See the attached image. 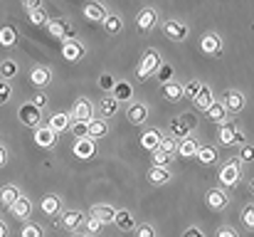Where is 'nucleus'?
I'll return each mask as SVG.
<instances>
[{"label": "nucleus", "instance_id": "f704fd0d", "mask_svg": "<svg viewBox=\"0 0 254 237\" xmlns=\"http://www.w3.org/2000/svg\"><path fill=\"white\" fill-rule=\"evenodd\" d=\"M104 30H106L109 35H116V32L121 30V17H119V15H106V17H104Z\"/></svg>", "mask_w": 254, "mask_h": 237}, {"label": "nucleus", "instance_id": "4c0bfd02", "mask_svg": "<svg viewBox=\"0 0 254 237\" xmlns=\"http://www.w3.org/2000/svg\"><path fill=\"white\" fill-rule=\"evenodd\" d=\"M15 75H17V65H15L12 60H2V62H0V77L12 79Z\"/></svg>", "mask_w": 254, "mask_h": 237}, {"label": "nucleus", "instance_id": "864d4df0", "mask_svg": "<svg viewBox=\"0 0 254 237\" xmlns=\"http://www.w3.org/2000/svg\"><path fill=\"white\" fill-rule=\"evenodd\" d=\"M217 237H237V233H235L232 228H220V230H217Z\"/></svg>", "mask_w": 254, "mask_h": 237}, {"label": "nucleus", "instance_id": "0eeeda50", "mask_svg": "<svg viewBox=\"0 0 254 237\" xmlns=\"http://www.w3.org/2000/svg\"><path fill=\"white\" fill-rule=\"evenodd\" d=\"M222 106H225V111H230V114H240V111L245 109V96H242L240 91L230 89V91H225V101H222Z\"/></svg>", "mask_w": 254, "mask_h": 237}, {"label": "nucleus", "instance_id": "2eb2a0df", "mask_svg": "<svg viewBox=\"0 0 254 237\" xmlns=\"http://www.w3.org/2000/svg\"><path fill=\"white\" fill-rule=\"evenodd\" d=\"M35 141H37V146H42V149H52V146L57 144V134H55L50 126H45V129H37V131H35Z\"/></svg>", "mask_w": 254, "mask_h": 237}, {"label": "nucleus", "instance_id": "a211bd4d", "mask_svg": "<svg viewBox=\"0 0 254 237\" xmlns=\"http://www.w3.org/2000/svg\"><path fill=\"white\" fill-rule=\"evenodd\" d=\"M114 215H116V210H114L111 205H94V208H91V218H96L101 225L114 223Z\"/></svg>", "mask_w": 254, "mask_h": 237}, {"label": "nucleus", "instance_id": "f257e3e1", "mask_svg": "<svg viewBox=\"0 0 254 237\" xmlns=\"http://www.w3.org/2000/svg\"><path fill=\"white\" fill-rule=\"evenodd\" d=\"M158 67H161V55H158L156 50H148V52L141 57L138 67H136V79H148L151 75H156Z\"/></svg>", "mask_w": 254, "mask_h": 237}, {"label": "nucleus", "instance_id": "603ef678", "mask_svg": "<svg viewBox=\"0 0 254 237\" xmlns=\"http://www.w3.org/2000/svg\"><path fill=\"white\" fill-rule=\"evenodd\" d=\"M30 104H32V106H35V109H42V106H45V104H47V96H45V94H35V96H32V101H30Z\"/></svg>", "mask_w": 254, "mask_h": 237}, {"label": "nucleus", "instance_id": "7ed1b4c3", "mask_svg": "<svg viewBox=\"0 0 254 237\" xmlns=\"http://www.w3.org/2000/svg\"><path fill=\"white\" fill-rule=\"evenodd\" d=\"M217 139H220L225 146H245V136H242V134L237 131V126H235V124H230V121L220 124Z\"/></svg>", "mask_w": 254, "mask_h": 237}, {"label": "nucleus", "instance_id": "473e14b6", "mask_svg": "<svg viewBox=\"0 0 254 237\" xmlns=\"http://www.w3.org/2000/svg\"><path fill=\"white\" fill-rule=\"evenodd\" d=\"M42 213L45 215H57L60 213V198L57 195H45L42 198Z\"/></svg>", "mask_w": 254, "mask_h": 237}, {"label": "nucleus", "instance_id": "9b49d317", "mask_svg": "<svg viewBox=\"0 0 254 237\" xmlns=\"http://www.w3.org/2000/svg\"><path fill=\"white\" fill-rule=\"evenodd\" d=\"M212 101H215V99H212V89L202 84V86H200V91H197V94H195V99H192L195 109H197V111H207V109L212 106Z\"/></svg>", "mask_w": 254, "mask_h": 237}, {"label": "nucleus", "instance_id": "6e6d98bb", "mask_svg": "<svg viewBox=\"0 0 254 237\" xmlns=\"http://www.w3.org/2000/svg\"><path fill=\"white\" fill-rule=\"evenodd\" d=\"M240 158H242V160H252V146H242Z\"/></svg>", "mask_w": 254, "mask_h": 237}, {"label": "nucleus", "instance_id": "49530a36", "mask_svg": "<svg viewBox=\"0 0 254 237\" xmlns=\"http://www.w3.org/2000/svg\"><path fill=\"white\" fill-rule=\"evenodd\" d=\"M158 149L161 151H166V154H175V139H170V136H166V139H161V144H158Z\"/></svg>", "mask_w": 254, "mask_h": 237}, {"label": "nucleus", "instance_id": "ea45409f", "mask_svg": "<svg viewBox=\"0 0 254 237\" xmlns=\"http://www.w3.org/2000/svg\"><path fill=\"white\" fill-rule=\"evenodd\" d=\"M27 15H30V22H32V25H37V27H40V25H47V12H45L42 7H35V10H30Z\"/></svg>", "mask_w": 254, "mask_h": 237}, {"label": "nucleus", "instance_id": "79ce46f5", "mask_svg": "<svg viewBox=\"0 0 254 237\" xmlns=\"http://www.w3.org/2000/svg\"><path fill=\"white\" fill-rule=\"evenodd\" d=\"M242 223H245V228H247V230H252L254 228V205L252 203L242 210Z\"/></svg>", "mask_w": 254, "mask_h": 237}, {"label": "nucleus", "instance_id": "09e8293b", "mask_svg": "<svg viewBox=\"0 0 254 237\" xmlns=\"http://www.w3.org/2000/svg\"><path fill=\"white\" fill-rule=\"evenodd\" d=\"M22 237H42V230H40L37 225H32V223H30V225H25V228H22Z\"/></svg>", "mask_w": 254, "mask_h": 237}, {"label": "nucleus", "instance_id": "f3484780", "mask_svg": "<svg viewBox=\"0 0 254 237\" xmlns=\"http://www.w3.org/2000/svg\"><path fill=\"white\" fill-rule=\"evenodd\" d=\"M10 213L15 215V218H20V220H25V218H30V213H32V203L27 200V198H17L12 205H10Z\"/></svg>", "mask_w": 254, "mask_h": 237}, {"label": "nucleus", "instance_id": "4d7b16f0", "mask_svg": "<svg viewBox=\"0 0 254 237\" xmlns=\"http://www.w3.org/2000/svg\"><path fill=\"white\" fill-rule=\"evenodd\" d=\"M40 2L42 0H22V5H25V10L30 12V10H35V7H40Z\"/></svg>", "mask_w": 254, "mask_h": 237}, {"label": "nucleus", "instance_id": "052dcab7", "mask_svg": "<svg viewBox=\"0 0 254 237\" xmlns=\"http://www.w3.org/2000/svg\"><path fill=\"white\" fill-rule=\"evenodd\" d=\"M77 237H86V235H77Z\"/></svg>", "mask_w": 254, "mask_h": 237}, {"label": "nucleus", "instance_id": "f8f14e48", "mask_svg": "<svg viewBox=\"0 0 254 237\" xmlns=\"http://www.w3.org/2000/svg\"><path fill=\"white\" fill-rule=\"evenodd\" d=\"M126 119H128L133 126H141V124L148 119V106H146V104H131L128 111H126Z\"/></svg>", "mask_w": 254, "mask_h": 237}, {"label": "nucleus", "instance_id": "2f4dec72", "mask_svg": "<svg viewBox=\"0 0 254 237\" xmlns=\"http://www.w3.org/2000/svg\"><path fill=\"white\" fill-rule=\"evenodd\" d=\"M109 134V124L106 121H89V139L94 141V139H104Z\"/></svg>", "mask_w": 254, "mask_h": 237}, {"label": "nucleus", "instance_id": "9d476101", "mask_svg": "<svg viewBox=\"0 0 254 237\" xmlns=\"http://www.w3.org/2000/svg\"><path fill=\"white\" fill-rule=\"evenodd\" d=\"M163 32H166V37L178 42V40H185L188 37V25L185 22H178V20H168L163 25Z\"/></svg>", "mask_w": 254, "mask_h": 237}, {"label": "nucleus", "instance_id": "412c9836", "mask_svg": "<svg viewBox=\"0 0 254 237\" xmlns=\"http://www.w3.org/2000/svg\"><path fill=\"white\" fill-rule=\"evenodd\" d=\"M50 79H52V72L47 70V67H35L32 72H30V81L35 84V86H47L50 84Z\"/></svg>", "mask_w": 254, "mask_h": 237}, {"label": "nucleus", "instance_id": "37998d69", "mask_svg": "<svg viewBox=\"0 0 254 237\" xmlns=\"http://www.w3.org/2000/svg\"><path fill=\"white\" fill-rule=\"evenodd\" d=\"M170 160V154H166V151H161V149H156L153 151V165H158V168H166Z\"/></svg>", "mask_w": 254, "mask_h": 237}, {"label": "nucleus", "instance_id": "bf43d9fd", "mask_svg": "<svg viewBox=\"0 0 254 237\" xmlns=\"http://www.w3.org/2000/svg\"><path fill=\"white\" fill-rule=\"evenodd\" d=\"M5 163V149H0V165Z\"/></svg>", "mask_w": 254, "mask_h": 237}, {"label": "nucleus", "instance_id": "ddd939ff", "mask_svg": "<svg viewBox=\"0 0 254 237\" xmlns=\"http://www.w3.org/2000/svg\"><path fill=\"white\" fill-rule=\"evenodd\" d=\"M17 116H20V121H22L25 126H37V121H40V109H35L32 104H22L20 111H17Z\"/></svg>", "mask_w": 254, "mask_h": 237}, {"label": "nucleus", "instance_id": "a878e982", "mask_svg": "<svg viewBox=\"0 0 254 237\" xmlns=\"http://www.w3.org/2000/svg\"><path fill=\"white\" fill-rule=\"evenodd\" d=\"M161 94H163L168 101H180V99H183V86L175 84V81H166V84L161 86Z\"/></svg>", "mask_w": 254, "mask_h": 237}, {"label": "nucleus", "instance_id": "f03ea898", "mask_svg": "<svg viewBox=\"0 0 254 237\" xmlns=\"http://www.w3.org/2000/svg\"><path fill=\"white\" fill-rule=\"evenodd\" d=\"M195 126H197V121L192 114H180L178 119L170 121V139H185Z\"/></svg>", "mask_w": 254, "mask_h": 237}, {"label": "nucleus", "instance_id": "423d86ee", "mask_svg": "<svg viewBox=\"0 0 254 237\" xmlns=\"http://www.w3.org/2000/svg\"><path fill=\"white\" fill-rule=\"evenodd\" d=\"M156 22H158V12L153 7H143L138 12V17H136V25H138L141 32H151L156 27Z\"/></svg>", "mask_w": 254, "mask_h": 237}, {"label": "nucleus", "instance_id": "cd10ccee", "mask_svg": "<svg viewBox=\"0 0 254 237\" xmlns=\"http://www.w3.org/2000/svg\"><path fill=\"white\" fill-rule=\"evenodd\" d=\"M82 220H84V215H82L79 210H67V213L62 215V225H64L67 230H77V228L82 225Z\"/></svg>", "mask_w": 254, "mask_h": 237}, {"label": "nucleus", "instance_id": "6e6552de", "mask_svg": "<svg viewBox=\"0 0 254 237\" xmlns=\"http://www.w3.org/2000/svg\"><path fill=\"white\" fill-rule=\"evenodd\" d=\"M47 27H50V35L57 37V40H69V37L74 35L72 25L64 22V20H52V22H47Z\"/></svg>", "mask_w": 254, "mask_h": 237}, {"label": "nucleus", "instance_id": "4be33fe9", "mask_svg": "<svg viewBox=\"0 0 254 237\" xmlns=\"http://www.w3.org/2000/svg\"><path fill=\"white\" fill-rule=\"evenodd\" d=\"M94 151H96V146H94L91 139H82V141H77V146H74V156L82 158V160H89V158L94 156Z\"/></svg>", "mask_w": 254, "mask_h": 237}, {"label": "nucleus", "instance_id": "5701e85b", "mask_svg": "<svg viewBox=\"0 0 254 237\" xmlns=\"http://www.w3.org/2000/svg\"><path fill=\"white\" fill-rule=\"evenodd\" d=\"M114 99L116 101H128L131 96H133V86L128 84V81H114Z\"/></svg>", "mask_w": 254, "mask_h": 237}, {"label": "nucleus", "instance_id": "1a4fd4ad", "mask_svg": "<svg viewBox=\"0 0 254 237\" xmlns=\"http://www.w3.org/2000/svg\"><path fill=\"white\" fill-rule=\"evenodd\" d=\"M200 47H202L205 55H220L222 52V40L215 32H207V35L200 37Z\"/></svg>", "mask_w": 254, "mask_h": 237}, {"label": "nucleus", "instance_id": "58836bf2", "mask_svg": "<svg viewBox=\"0 0 254 237\" xmlns=\"http://www.w3.org/2000/svg\"><path fill=\"white\" fill-rule=\"evenodd\" d=\"M72 134L77 136V141L89 139V121H74L72 124Z\"/></svg>", "mask_w": 254, "mask_h": 237}, {"label": "nucleus", "instance_id": "c03bdc74", "mask_svg": "<svg viewBox=\"0 0 254 237\" xmlns=\"http://www.w3.org/2000/svg\"><path fill=\"white\" fill-rule=\"evenodd\" d=\"M156 75H158V79H161V81L166 84V81H170V79H173V67H170V65H163V62H161V67L156 70Z\"/></svg>", "mask_w": 254, "mask_h": 237}, {"label": "nucleus", "instance_id": "7c9ffc66", "mask_svg": "<svg viewBox=\"0 0 254 237\" xmlns=\"http://www.w3.org/2000/svg\"><path fill=\"white\" fill-rule=\"evenodd\" d=\"M50 129L55 131V134H60V131H67L69 129V114H55L52 119H50Z\"/></svg>", "mask_w": 254, "mask_h": 237}, {"label": "nucleus", "instance_id": "c85d7f7f", "mask_svg": "<svg viewBox=\"0 0 254 237\" xmlns=\"http://www.w3.org/2000/svg\"><path fill=\"white\" fill-rule=\"evenodd\" d=\"M195 156H197V160H200L202 165H212V163L217 160V149H212V146H200Z\"/></svg>", "mask_w": 254, "mask_h": 237}, {"label": "nucleus", "instance_id": "bb28decb", "mask_svg": "<svg viewBox=\"0 0 254 237\" xmlns=\"http://www.w3.org/2000/svg\"><path fill=\"white\" fill-rule=\"evenodd\" d=\"M148 180L153 183V185H166L170 180V170L168 168H158V165H153L151 170H148Z\"/></svg>", "mask_w": 254, "mask_h": 237}, {"label": "nucleus", "instance_id": "6ab92c4d", "mask_svg": "<svg viewBox=\"0 0 254 237\" xmlns=\"http://www.w3.org/2000/svg\"><path fill=\"white\" fill-rule=\"evenodd\" d=\"M109 12L104 10V5L101 2H89L84 7V17L89 22H104V17H106Z\"/></svg>", "mask_w": 254, "mask_h": 237}, {"label": "nucleus", "instance_id": "3c124183", "mask_svg": "<svg viewBox=\"0 0 254 237\" xmlns=\"http://www.w3.org/2000/svg\"><path fill=\"white\" fill-rule=\"evenodd\" d=\"M136 237H156V230H153L151 225H141V228L136 230Z\"/></svg>", "mask_w": 254, "mask_h": 237}, {"label": "nucleus", "instance_id": "4468645a", "mask_svg": "<svg viewBox=\"0 0 254 237\" xmlns=\"http://www.w3.org/2000/svg\"><path fill=\"white\" fill-rule=\"evenodd\" d=\"M114 225H116L121 233H131V230L136 228V220H133V215H131L128 210H116V215H114Z\"/></svg>", "mask_w": 254, "mask_h": 237}, {"label": "nucleus", "instance_id": "5fc2aeb1", "mask_svg": "<svg viewBox=\"0 0 254 237\" xmlns=\"http://www.w3.org/2000/svg\"><path fill=\"white\" fill-rule=\"evenodd\" d=\"M183 237H205V235H202V230H197V228H188V230L183 233Z\"/></svg>", "mask_w": 254, "mask_h": 237}, {"label": "nucleus", "instance_id": "13d9d810", "mask_svg": "<svg viewBox=\"0 0 254 237\" xmlns=\"http://www.w3.org/2000/svg\"><path fill=\"white\" fill-rule=\"evenodd\" d=\"M5 233H7V228H5V223H0V237H5Z\"/></svg>", "mask_w": 254, "mask_h": 237}, {"label": "nucleus", "instance_id": "b1692460", "mask_svg": "<svg viewBox=\"0 0 254 237\" xmlns=\"http://www.w3.org/2000/svg\"><path fill=\"white\" fill-rule=\"evenodd\" d=\"M161 139H163V136H161V131H158V129H148V131L141 136V146H143V149H148V151H156V149H158V144H161Z\"/></svg>", "mask_w": 254, "mask_h": 237}, {"label": "nucleus", "instance_id": "aec40b11", "mask_svg": "<svg viewBox=\"0 0 254 237\" xmlns=\"http://www.w3.org/2000/svg\"><path fill=\"white\" fill-rule=\"evenodd\" d=\"M197 141L195 139H190V136H185V139H180V144H175V151L180 154L183 158H190V156H195L197 154Z\"/></svg>", "mask_w": 254, "mask_h": 237}, {"label": "nucleus", "instance_id": "72a5a7b5", "mask_svg": "<svg viewBox=\"0 0 254 237\" xmlns=\"http://www.w3.org/2000/svg\"><path fill=\"white\" fill-rule=\"evenodd\" d=\"M17 198H20V190H17L15 185H5V188L0 190V200H2V205H7V208H10Z\"/></svg>", "mask_w": 254, "mask_h": 237}, {"label": "nucleus", "instance_id": "dca6fc26", "mask_svg": "<svg viewBox=\"0 0 254 237\" xmlns=\"http://www.w3.org/2000/svg\"><path fill=\"white\" fill-rule=\"evenodd\" d=\"M240 180V165L237 163H227L222 170H220V183L222 185H235Z\"/></svg>", "mask_w": 254, "mask_h": 237}, {"label": "nucleus", "instance_id": "20e7f679", "mask_svg": "<svg viewBox=\"0 0 254 237\" xmlns=\"http://www.w3.org/2000/svg\"><path fill=\"white\" fill-rule=\"evenodd\" d=\"M86 50L82 42H77V40H64L62 42V57L67 60V62H79V60H84Z\"/></svg>", "mask_w": 254, "mask_h": 237}, {"label": "nucleus", "instance_id": "a18cd8bd", "mask_svg": "<svg viewBox=\"0 0 254 237\" xmlns=\"http://www.w3.org/2000/svg\"><path fill=\"white\" fill-rule=\"evenodd\" d=\"M10 96H12V89H10V84L2 79V81H0V106H2V104H7V101H10Z\"/></svg>", "mask_w": 254, "mask_h": 237}, {"label": "nucleus", "instance_id": "c756f323", "mask_svg": "<svg viewBox=\"0 0 254 237\" xmlns=\"http://www.w3.org/2000/svg\"><path fill=\"white\" fill-rule=\"evenodd\" d=\"M205 114H207L210 121H217V124H225V119H227V111H225V106H222L220 101H212V106H210Z\"/></svg>", "mask_w": 254, "mask_h": 237}, {"label": "nucleus", "instance_id": "de8ad7c7", "mask_svg": "<svg viewBox=\"0 0 254 237\" xmlns=\"http://www.w3.org/2000/svg\"><path fill=\"white\" fill-rule=\"evenodd\" d=\"M114 81H116V79L111 77V75H101V77H99V86H101L104 91H111V89H114Z\"/></svg>", "mask_w": 254, "mask_h": 237}, {"label": "nucleus", "instance_id": "c9c22d12", "mask_svg": "<svg viewBox=\"0 0 254 237\" xmlns=\"http://www.w3.org/2000/svg\"><path fill=\"white\" fill-rule=\"evenodd\" d=\"M99 109H101L104 116H114V114L119 111V101H116L114 96H106V99H101V106H99Z\"/></svg>", "mask_w": 254, "mask_h": 237}, {"label": "nucleus", "instance_id": "e433bc0d", "mask_svg": "<svg viewBox=\"0 0 254 237\" xmlns=\"http://www.w3.org/2000/svg\"><path fill=\"white\" fill-rule=\"evenodd\" d=\"M15 42H17V32H15L10 25H7V27H2V30H0V45H5V47H12Z\"/></svg>", "mask_w": 254, "mask_h": 237}, {"label": "nucleus", "instance_id": "39448f33", "mask_svg": "<svg viewBox=\"0 0 254 237\" xmlns=\"http://www.w3.org/2000/svg\"><path fill=\"white\" fill-rule=\"evenodd\" d=\"M91 116H94V106H91V101L84 99V96H79V99L74 101V109H72L69 119H74V121H91Z\"/></svg>", "mask_w": 254, "mask_h": 237}, {"label": "nucleus", "instance_id": "8fccbe9b", "mask_svg": "<svg viewBox=\"0 0 254 237\" xmlns=\"http://www.w3.org/2000/svg\"><path fill=\"white\" fill-rule=\"evenodd\" d=\"M101 228H104V225H101L96 218H91V215H89V220H86V230H89V235H96Z\"/></svg>", "mask_w": 254, "mask_h": 237}, {"label": "nucleus", "instance_id": "a19ab883", "mask_svg": "<svg viewBox=\"0 0 254 237\" xmlns=\"http://www.w3.org/2000/svg\"><path fill=\"white\" fill-rule=\"evenodd\" d=\"M200 86H202V81H197V79L188 81V84L183 86V96H188V99H195V94L200 91Z\"/></svg>", "mask_w": 254, "mask_h": 237}, {"label": "nucleus", "instance_id": "393cba45", "mask_svg": "<svg viewBox=\"0 0 254 237\" xmlns=\"http://www.w3.org/2000/svg\"><path fill=\"white\" fill-rule=\"evenodd\" d=\"M205 200H207V205L212 208V210H222L225 205H227V195L222 193V190H207V195H205Z\"/></svg>", "mask_w": 254, "mask_h": 237}]
</instances>
